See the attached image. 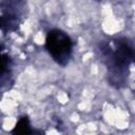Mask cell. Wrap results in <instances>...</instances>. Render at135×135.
I'll return each instance as SVG.
<instances>
[{"label": "cell", "mask_w": 135, "mask_h": 135, "mask_svg": "<svg viewBox=\"0 0 135 135\" xmlns=\"http://www.w3.org/2000/svg\"><path fill=\"white\" fill-rule=\"evenodd\" d=\"M101 54L110 75L115 77L113 82L118 86L124 83L128 69L134 56L131 42L126 38L115 39L112 43H107L101 47Z\"/></svg>", "instance_id": "obj_1"}, {"label": "cell", "mask_w": 135, "mask_h": 135, "mask_svg": "<svg viewBox=\"0 0 135 135\" xmlns=\"http://www.w3.org/2000/svg\"><path fill=\"white\" fill-rule=\"evenodd\" d=\"M5 68H6V62L3 58V56L0 54V73H2L5 70Z\"/></svg>", "instance_id": "obj_3"}, {"label": "cell", "mask_w": 135, "mask_h": 135, "mask_svg": "<svg viewBox=\"0 0 135 135\" xmlns=\"http://www.w3.org/2000/svg\"><path fill=\"white\" fill-rule=\"evenodd\" d=\"M45 45L50 55L55 61L60 64H65L69 62L72 55L73 43L68 34L61 30L50 31L46 36Z\"/></svg>", "instance_id": "obj_2"}]
</instances>
